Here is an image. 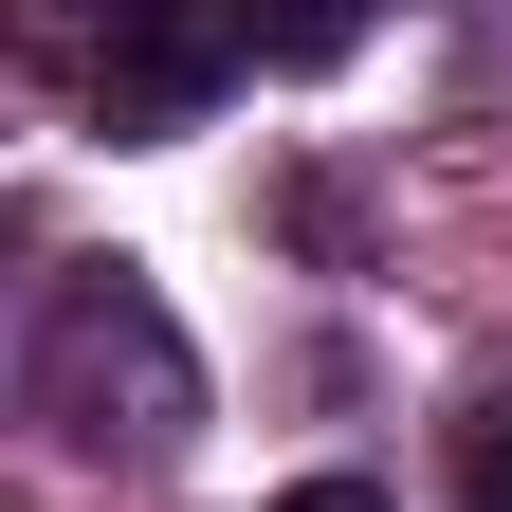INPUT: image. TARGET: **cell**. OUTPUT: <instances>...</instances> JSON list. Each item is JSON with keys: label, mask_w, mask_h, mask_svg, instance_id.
Wrapping results in <instances>:
<instances>
[{"label": "cell", "mask_w": 512, "mask_h": 512, "mask_svg": "<svg viewBox=\"0 0 512 512\" xmlns=\"http://www.w3.org/2000/svg\"><path fill=\"white\" fill-rule=\"evenodd\" d=\"M37 421L74 439V458H128V476L202 439V348L165 330L147 275H74L37 311Z\"/></svg>", "instance_id": "6da1fadb"}, {"label": "cell", "mask_w": 512, "mask_h": 512, "mask_svg": "<svg viewBox=\"0 0 512 512\" xmlns=\"http://www.w3.org/2000/svg\"><path fill=\"white\" fill-rule=\"evenodd\" d=\"M238 92V0H110L92 19V110L147 147V128H202Z\"/></svg>", "instance_id": "7a4b0ae2"}, {"label": "cell", "mask_w": 512, "mask_h": 512, "mask_svg": "<svg viewBox=\"0 0 512 512\" xmlns=\"http://www.w3.org/2000/svg\"><path fill=\"white\" fill-rule=\"evenodd\" d=\"M366 0H238V74H348Z\"/></svg>", "instance_id": "3957f363"}, {"label": "cell", "mask_w": 512, "mask_h": 512, "mask_svg": "<svg viewBox=\"0 0 512 512\" xmlns=\"http://www.w3.org/2000/svg\"><path fill=\"white\" fill-rule=\"evenodd\" d=\"M458 494H476V512H512V421H458Z\"/></svg>", "instance_id": "277c9868"}, {"label": "cell", "mask_w": 512, "mask_h": 512, "mask_svg": "<svg viewBox=\"0 0 512 512\" xmlns=\"http://www.w3.org/2000/svg\"><path fill=\"white\" fill-rule=\"evenodd\" d=\"M275 512H384V494H366V476H293Z\"/></svg>", "instance_id": "5b68a950"}]
</instances>
